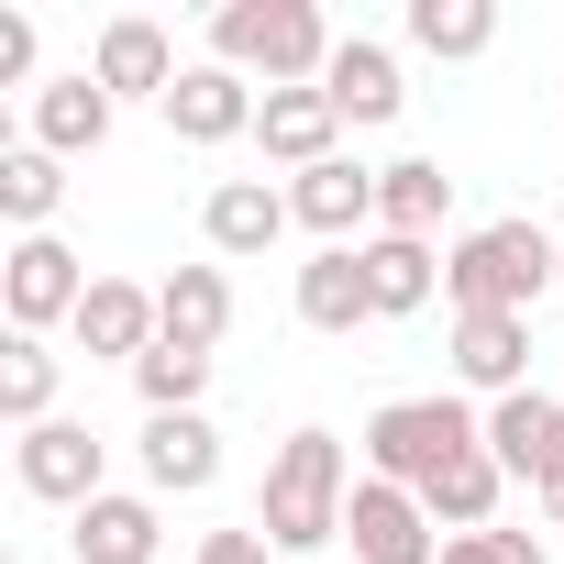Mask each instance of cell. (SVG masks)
I'll list each match as a JSON object with an SVG mask.
<instances>
[{"instance_id":"603a6c76","label":"cell","mask_w":564,"mask_h":564,"mask_svg":"<svg viewBox=\"0 0 564 564\" xmlns=\"http://www.w3.org/2000/svg\"><path fill=\"white\" fill-rule=\"evenodd\" d=\"M78 564H155V498L100 487V498L78 509Z\"/></svg>"},{"instance_id":"d4e9b609","label":"cell","mask_w":564,"mask_h":564,"mask_svg":"<svg viewBox=\"0 0 564 564\" xmlns=\"http://www.w3.org/2000/svg\"><path fill=\"white\" fill-rule=\"evenodd\" d=\"M410 45L443 56V67H465V56L498 45V12H487V0H410Z\"/></svg>"},{"instance_id":"30bf717a","label":"cell","mask_w":564,"mask_h":564,"mask_svg":"<svg viewBox=\"0 0 564 564\" xmlns=\"http://www.w3.org/2000/svg\"><path fill=\"white\" fill-rule=\"evenodd\" d=\"M454 377L487 388V399L531 388V322L520 311H454Z\"/></svg>"},{"instance_id":"7402d4cb","label":"cell","mask_w":564,"mask_h":564,"mask_svg":"<svg viewBox=\"0 0 564 564\" xmlns=\"http://www.w3.org/2000/svg\"><path fill=\"white\" fill-rule=\"evenodd\" d=\"M155 322H166V344H199V355H210V344L232 333V276H221V265H177L166 289H155Z\"/></svg>"},{"instance_id":"e0dca14e","label":"cell","mask_w":564,"mask_h":564,"mask_svg":"<svg viewBox=\"0 0 564 564\" xmlns=\"http://www.w3.org/2000/svg\"><path fill=\"white\" fill-rule=\"evenodd\" d=\"M210 476H221V432H210L199 410L144 421V487H155V498H199Z\"/></svg>"},{"instance_id":"d6986e66","label":"cell","mask_w":564,"mask_h":564,"mask_svg":"<svg viewBox=\"0 0 564 564\" xmlns=\"http://www.w3.org/2000/svg\"><path fill=\"white\" fill-rule=\"evenodd\" d=\"M355 254H366L377 322H410V311H432V289H443V254H432V243H410V232H366Z\"/></svg>"},{"instance_id":"52a82bcc","label":"cell","mask_w":564,"mask_h":564,"mask_svg":"<svg viewBox=\"0 0 564 564\" xmlns=\"http://www.w3.org/2000/svg\"><path fill=\"white\" fill-rule=\"evenodd\" d=\"M89 78H100L111 100H155V111H166V89H177L188 67H177V45H166V23H144V12H122V23H100V56H89Z\"/></svg>"},{"instance_id":"cb8c5ba5","label":"cell","mask_w":564,"mask_h":564,"mask_svg":"<svg viewBox=\"0 0 564 564\" xmlns=\"http://www.w3.org/2000/svg\"><path fill=\"white\" fill-rule=\"evenodd\" d=\"M498 487H509V465L476 443L443 487H421V509H432V531H487V520H498Z\"/></svg>"},{"instance_id":"83f0119b","label":"cell","mask_w":564,"mask_h":564,"mask_svg":"<svg viewBox=\"0 0 564 564\" xmlns=\"http://www.w3.org/2000/svg\"><path fill=\"white\" fill-rule=\"evenodd\" d=\"M133 388H144V421H166V410H199V388H210V355H199V344H155V355L133 366Z\"/></svg>"},{"instance_id":"ac0fdd59","label":"cell","mask_w":564,"mask_h":564,"mask_svg":"<svg viewBox=\"0 0 564 564\" xmlns=\"http://www.w3.org/2000/svg\"><path fill=\"white\" fill-rule=\"evenodd\" d=\"M289 221H300V210H289V188H265V177H221V188H210V210H199L210 254H265Z\"/></svg>"},{"instance_id":"7c38bea8","label":"cell","mask_w":564,"mask_h":564,"mask_svg":"<svg viewBox=\"0 0 564 564\" xmlns=\"http://www.w3.org/2000/svg\"><path fill=\"white\" fill-rule=\"evenodd\" d=\"M487 454L509 465V476H553V454H564V399H542V388H509V399H487Z\"/></svg>"},{"instance_id":"ba28073f","label":"cell","mask_w":564,"mask_h":564,"mask_svg":"<svg viewBox=\"0 0 564 564\" xmlns=\"http://www.w3.org/2000/svg\"><path fill=\"white\" fill-rule=\"evenodd\" d=\"M254 111H265V89L243 67H188L166 89V133L177 144H232V133H254Z\"/></svg>"},{"instance_id":"8992f818","label":"cell","mask_w":564,"mask_h":564,"mask_svg":"<svg viewBox=\"0 0 564 564\" xmlns=\"http://www.w3.org/2000/svg\"><path fill=\"white\" fill-rule=\"evenodd\" d=\"M344 531H355V564H443V531H432V509H421L410 487H388V476H366V487H355Z\"/></svg>"},{"instance_id":"5bb4252c","label":"cell","mask_w":564,"mask_h":564,"mask_svg":"<svg viewBox=\"0 0 564 564\" xmlns=\"http://www.w3.org/2000/svg\"><path fill=\"white\" fill-rule=\"evenodd\" d=\"M322 100H333L344 122H399V100H410V89H399V56H388L377 34H344V45H333V67H322Z\"/></svg>"},{"instance_id":"4dcf8cb0","label":"cell","mask_w":564,"mask_h":564,"mask_svg":"<svg viewBox=\"0 0 564 564\" xmlns=\"http://www.w3.org/2000/svg\"><path fill=\"white\" fill-rule=\"evenodd\" d=\"M487 564H553V553H542L531 531H487Z\"/></svg>"},{"instance_id":"484cf974","label":"cell","mask_w":564,"mask_h":564,"mask_svg":"<svg viewBox=\"0 0 564 564\" xmlns=\"http://www.w3.org/2000/svg\"><path fill=\"white\" fill-rule=\"evenodd\" d=\"M56 199H67V155H45V144H12V155H0V210H12L23 232H45Z\"/></svg>"},{"instance_id":"8fae6325","label":"cell","mask_w":564,"mask_h":564,"mask_svg":"<svg viewBox=\"0 0 564 564\" xmlns=\"http://www.w3.org/2000/svg\"><path fill=\"white\" fill-rule=\"evenodd\" d=\"M23 487L34 498H56V509H89L100 498V432L89 421H45V432H23Z\"/></svg>"},{"instance_id":"44dd1931","label":"cell","mask_w":564,"mask_h":564,"mask_svg":"<svg viewBox=\"0 0 564 564\" xmlns=\"http://www.w3.org/2000/svg\"><path fill=\"white\" fill-rule=\"evenodd\" d=\"M443 210H454V177H443L432 155H399V166H377V232H410V243H432V232H443Z\"/></svg>"},{"instance_id":"ffe728a7","label":"cell","mask_w":564,"mask_h":564,"mask_svg":"<svg viewBox=\"0 0 564 564\" xmlns=\"http://www.w3.org/2000/svg\"><path fill=\"white\" fill-rule=\"evenodd\" d=\"M300 322H311V333L377 322V289H366V254H355V243H322V254L300 265Z\"/></svg>"},{"instance_id":"9c48e42d","label":"cell","mask_w":564,"mask_h":564,"mask_svg":"<svg viewBox=\"0 0 564 564\" xmlns=\"http://www.w3.org/2000/svg\"><path fill=\"white\" fill-rule=\"evenodd\" d=\"M78 355H122V366H144L155 344H166V322H155V289H133V276H89V300H78Z\"/></svg>"},{"instance_id":"2e32d148","label":"cell","mask_w":564,"mask_h":564,"mask_svg":"<svg viewBox=\"0 0 564 564\" xmlns=\"http://www.w3.org/2000/svg\"><path fill=\"white\" fill-rule=\"evenodd\" d=\"M289 210H300L322 243H366V221H377V166L333 155V166H311V177L289 188Z\"/></svg>"},{"instance_id":"9a60e30c","label":"cell","mask_w":564,"mask_h":564,"mask_svg":"<svg viewBox=\"0 0 564 564\" xmlns=\"http://www.w3.org/2000/svg\"><path fill=\"white\" fill-rule=\"evenodd\" d=\"M111 111H122V100H111L89 67H78V78H45V89H34V144H45V155H100V144H111Z\"/></svg>"},{"instance_id":"277c9868","label":"cell","mask_w":564,"mask_h":564,"mask_svg":"<svg viewBox=\"0 0 564 564\" xmlns=\"http://www.w3.org/2000/svg\"><path fill=\"white\" fill-rule=\"evenodd\" d=\"M476 443H487V421H476L465 399H388V410L366 421V465H377L388 487H410V498L443 487Z\"/></svg>"},{"instance_id":"3957f363","label":"cell","mask_w":564,"mask_h":564,"mask_svg":"<svg viewBox=\"0 0 564 564\" xmlns=\"http://www.w3.org/2000/svg\"><path fill=\"white\" fill-rule=\"evenodd\" d=\"M344 509H355L344 443H333V432H289V443H276V465H265V509H254V531H265L276 553H322V542L344 531Z\"/></svg>"},{"instance_id":"7a4b0ae2","label":"cell","mask_w":564,"mask_h":564,"mask_svg":"<svg viewBox=\"0 0 564 564\" xmlns=\"http://www.w3.org/2000/svg\"><path fill=\"white\" fill-rule=\"evenodd\" d=\"M443 289H454V311H520L531 322V300L564 289V232H542V221H476L443 254Z\"/></svg>"},{"instance_id":"5b68a950","label":"cell","mask_w":564,"mask_h":564,"mask_svg":"<svg viewBox=\"0 0 564 564\" xmlns=\"http://www.w3.org/2000/svg\"><path fill=\"white\" fill-rule=\"evenodd\" d=\"M78 300H89V265L56 232H23L12 254H0V311H12V333L45 344V322H78Z\"/></svg>"},{"instance_id":"4316f807","label":"cell","mask_w":564,"mask_h":564,"mask_svg":"<svg viewBox=\"0 0 564 564\" xmlns=\"http://www.w3.org/2000/svg\"><path fill=\"white\" fill-rule=\"evenodd\" d=\"M0 410H12L23 432H45V421H56V355H45L34 333L0 344Z\"/></svg>"},{"instance_id":"4fadbf2b","label":"cell","mask_w":564,"mask_h":564,"mask_svg":"<svg viewBox=\"0 0 564 564\" xmlns=\"http://www.w3.org/2000/svg\"><path fill=\"white\" fill-rule=\"evenodd\" d=\"M333 133H344V111H333L322 89H265V111H254V144L289 166V177L333 166Z\"/></svg>"},{"instance_id":"f1b7e54d","label":"cell","mask_w":564,"mask_h":564,"mask_svg":"<svg viewBox=\"0 0 564 564\" xmlns=\"http://www.w3.org/2000/svg\"><path fill=\"white\" fill-rule=\"evenodd\" d=\"M199 564H276L265 531H199Z\"/></svg>"},{"instance_id":"6da1fadb","label":"cell","mask_w":564,"mask_h":564,"mask_svg":"<svg viewBox=\"0 0 564 564\" xmlns=\"http://www.w3.org/2000/svg\"><path fill=\"white\" fill-rule=\"evenodd\" d=\"M333 45L344 34L311 12V0H221L210 12V67H243L265 89H322Z\"/></svg>"},{"instance_id":"1f68e13d","label":"cell","mask_w":564,"mask_h":564,"mask_svg":"<svg viewBox=\"0 0 564 564\" xmlns=\"http://www.w3.org/2000/svg\"><path fill=\"white\" fill-rule=\"evenodd\" d=\"M443 564H487V531H443Z\"/></svg>"},{"instance_id":"f546056e","label":"cell","mask_w":564,"mask_h":564,"mask_svg":"<svg viewBox=\"0 0 564 564\" xmlns=\"http://www.w3.org/2000/svg\"><path fill=\"white\" fill-rule=\"evenodd\" d=\"M23 78H34V23L0 12V89H23Z\"/></svg>"},{"instance_id":"d6a6232c","label":"cell","mask_w":564,"mask_h":564,"mask_svg":"<svg viewBox=\"0 0 564 564\" xmlns=\"http://www.w3.org/2000/svg\"><path fill=\"white\" fill-rule=\"evenodd\" d=\"M531 498H542V520H564V454H553V476H542Z\"/></svg>"}]
</instances>
